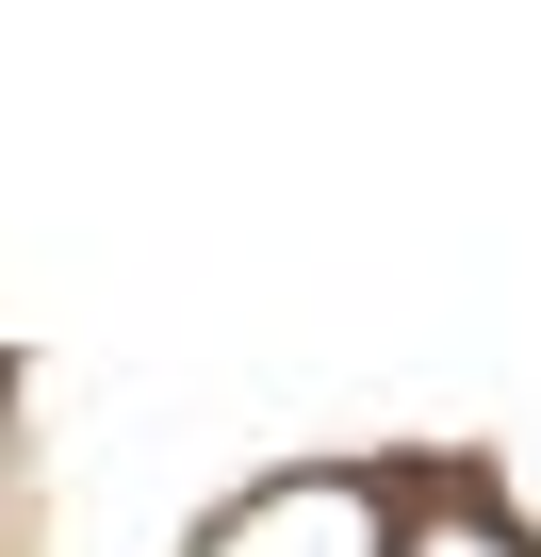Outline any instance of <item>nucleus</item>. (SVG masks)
Returning <instances> with one entry per match:
<instances>
[{
	"label": "nucleus",
	"mask_w": 541,
	"mask_h": 557,
	"mask_svg": "<svg viewBox=\"0 0 541 557\" xmlns=\"http://www.w3.org/2000/svg\"><path fill=\"white\" fill-rule=\"evenodd\" d=\"M378 541H394V459H280L181 524V557H378Z\"/></svg>",
	"instance_id": "f257e3e1"
},
{
	"label": "nucleus",
	"mask_w": 541,
	"mask_h": 557,
	"mask_svg": "<svg viewBox=\"0 0 541 557\" xmlns=\"http://www.w3.org/2000/svg\"><path fill=\"white\" fill-rule=\"evenodd\" d=\"M378 557H541V541L508 524V492L476 459H394V541Z\"/></svg>",
	"instance_id": "f03ea898"
},
{
	"label": "nucleus",
	"mask_w": 541,
	"mask_h": 557,
	"mask_svg": "<svg viewBox=\"0 0 541 557\" xmlns=\"http://www.w3.org/2000/svg\"><path fill=\"white\" fill-rule=\"evenodd\" d=\"M17 492H34V443H17V361H0V557H17Z\"/></svg>",
	"instance_id": "7ed1b4c3"
}]
</instances>
